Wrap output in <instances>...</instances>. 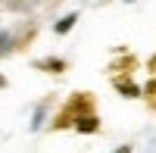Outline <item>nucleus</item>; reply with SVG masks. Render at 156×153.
<instances>
[{"label": "nucleus", "instance_id": "1", "mask_svg": "<svg viewBox=\"0 0 156 153\" xmlns=\"http://www.w3.org/2000/svg\"><path fill=\"white\" fill-rule=\"evenodd\" d=\"M75 22H78V16H66V19H59V22H56V31H59V34H62V31H69Z\"/></svg>", "mask_w": 156, "mask_h": 153}, {"label": "nucleus", "instance_id": "2", "mask_svg": "<svg viewBox=\"0 0 156 153\" xmlns=\"http://www.w3.org/2000/svg\"><path fill=\"white\" fill-rule=\"evenodd\" d=\"M119 91H122V94H131V97H137V87H134L131 81H119Z\"/></svg>", "mask_w": 156, "mask_h": 153}, {"label": "nucleus", "instance_id": "3", "mask_svg": "<svg viewBox=\"0 0 156 153\" xmlns=\"http://www.w3.org/2000/svg\"><path fill=\"white\" fill-rule=\"evenodd\" d=\"M78 128H81V131H94V128H97V122L87 116V119H81V122H78Z\"/></svg>", "mask_w": 156, "mask_h": 153}, {"label": "nucleus", "instance_id": "4", "mask_svg": "<svg viewBox=\"0 0 156 153\" xmlns=\"http://www.w3.org/2000/svg\"><path fill=\"white\" fill-rule=\"evenodd\" d=\"M6 50H9V34L0 31V53H6Z\"/></svg>", "mask_w": 156, "mask_h": 153}, {"label": "nucleus", "instance_id": "5", "mask_svg": "<svg viewBox=\"0 0 156 153\" xmlns=\"http://www.w3.org/2000/svg\"><path fill=\"white\" fill-rule=\"evenodd\" d=\"M115 153H131V150H128V147H119V150H115Z\"/></svg>", "mask_w": 156, "mask_h": 153}, {"label": "nucleus", "instance_id": "6", "mask_svg": "<svg viewBox=\"0 0 156 153\" xmlns=\"http://www.w3.org/2000/svg\"><path fill=\"white\" fill-rule=\"evenodd\" d=\"M3 84H6V78H3V75H0V87H3Z\"/></svg>", "mask_w": 156, "mask_h": 153}]
</instances>
